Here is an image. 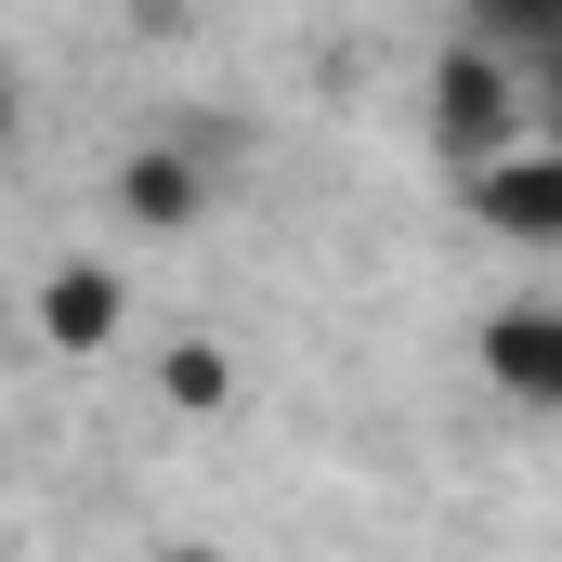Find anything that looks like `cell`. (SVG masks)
Masks as SVG:
<instances>
[{"label":"cell","instance_id":"obj_1","mask_svg":"<svg viewBox=\"0 0 562 562\" xmlns=\"http://www.w3.org/2000/svg\"><path fill=\"white\" fill-rule=\"evenodd\" d=\"M419 119H431V157H445V170H484V157H510V144L537 132L524 66H497V53L458 40V26H445V53H431V79H419Z\"/></svg>","mask_w":562,"mask_h":562},{"label":"cell","instance_id":"obj_2","mask_svg":"<svg viewBox=\"0 0 562 562\" xmlns=\"http://www.w3.org/2000/svg\"><path fill=\"white\" fill-rule=\"evenodd\" d=\"M105 210H119L132 236H196V223L223 210V170H210L196 132H144V144H119V170H105Z\"/></svg>","mask_w":562,"mask_h":562},{"label":"cell","instance_id":"obj_3","mask_svg":"<svg viewBox=\"0 0 562 562\" xmlns=\"http://www.w3.org/2000/svg\"><path fill=\"white\" fill-rule=\"evenodd\" d=\"M458 196H471V223H484L497 249H562V144L550 132H524L510 157L458 170Z\"/></svg>","mask_w":562,"mask_h":562},{"label":"cell","instance_id":"obj_4","mask_svg":"<svg viewBox=\"0 0 562 562\" xmlns=\"http://www.w3.org/2000/svg\"><path fill=\"white\" fill-rule=\"evenodd\" d=\"M471 367H484L497 406H524V419L562 431V301H497L471 327Z\"/></svg>","mask_w":562,"mask_h":562},{"label":"cell","instance_id":"obj_5","mask_svg":"<svg viewBox=\"0 0 562 562\" xmlns=\"http://www.w3.org/2000/svg\"><path fill=\"white\" fill-rule=\"evenodd\" d=\"M119 314H132V288L105 276V262H53V276H40V353L92 367V353L119 340Z\"/></svg>","mask_w":562,"mask_h":562},{"label":"cell","instance_id":"obj_6","mask_svg":"<svg viewBox=\"0 0 562 562\" xmlns=\"http://www.w3.org/2000/svg\"><path fill=\"white\" fill-rule=\"evenodd\" d=\"M445 13H458V40H484L497 66H537L562 40V0H445Z\"/></svg>","mask_w":562,"mask_h":562},{"label":"cell","instance_id":"obj_7","mask_svg":"<svg viewBox=\"0 0 562 562\" xmlns=\"http://www.w3.org/2000/svg\"><path fill=\"white\" fill-rule=\"evenodd\" d=\"M157 393H170L183 419H223V406H236V353H210V340H170V367H157Z\"/></svg>","mask_w":562,"mask_h":562},{"label":"cell","instance_id":"obj_8","mask_svg":"<svg viewBox=\"0 0 562 562\" xmlns=\"http://www.w3.org/2000/svg\"><path fill=\"white\" fill-rule=\"evenodd\" d=\"M524 105H537V132L562 144V40H550V53H537V66H524Z\"/></svg>","mask_w":562,"mask_h":562},{"label":"cell","instance_id":"obj_9","mask_svg":"<svg viewBox=\"0 0 562 562\" xmlns=\"http://www.w3.org/2000/svg\"><path fill=\"white\" fill-rule=\"evenodd\" d=\"M13 105H26V79H13V66H0V144H13Z\"/></svg>","mask_w":562,"mask_h":562},{"label":"cell","instance_id":"obj_10","mask_svg":"<svg viewBox=\"0 0 562 562\" xmlns=\"http://www.w3.org/2000/svg\"><path fill=\"white\" fill-rule=\"evenodd\" d=\"M157 562H223V550H196V537H183V550H157Z\"/></svg>","mask_w":562,"mask_h":562}]
</instances>
